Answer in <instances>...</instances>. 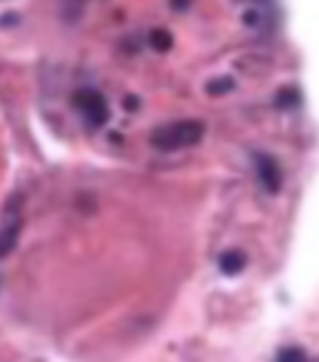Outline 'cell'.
I'll use <instances>...</instances> for the list:
<instances>
[{
    "label": "cell",
    "instance_id": "cell-8",
    "mask_svg": "<svg viewBox=\"0 0 319 362\" xmlns=\"http://www.w3.org/2000/svg\"><path fill=\"white\" fill-rule=\"evenodd\" d=\"M277 362H307V355L299 347H287L277 355Z\"/></svg>",
    "mask_w": 319,
    "mask_h": 362
},
{
    "label": "cell",
    "instance_id": "cell-3",
    "mask_svg": "<svg viewBox=\"0 0 319 362\" xmlns=\"http://www.w3.org/2000/svg\"><path fill=\"white\" fill-rule=\"evenodd\" d=\"M257 171H259V179H262V184L267 187V192L277 194L282 187V171L279 166H277V161H274L272 156H257Z\"/></svg>",
    "mask_w": 319,
    "mask_h": 362
},
{
    "label": "cell",
    "instance_id": "cell-9",
    "mask_svg": "<svg viewBox=\"0 0 319 362\" xmlns=\"http://www.w3.org/2000/svg\"><path fill=\"white\" fill-rule=\"evenodd\" d=\"M217 81H219V83H209V90H211V93H219V90L224 93V90L231 88V81H229V78H217Z\"/></svg>",
    "mask_w": 319,
    "mask_h": 362
},
{
    "label": "cell",
    "instance_id": "cell-2",
    "mask_svg": "<svg viewBox=\"0 0 319 362\" xmlns=\"http://www.w3.org/2000/svg\"><path fill=\"white\" fill-rule=\"evenodd\" d=\"M73 106H76V111H78L91 126H103L111 116L106 98H103L101 93H98V90H93V88L78 90V93L73 96Z\"/></svg>",
    "mask_w": 319,
    "mask_h": 362
},
{
    "label": "cell",
    "instance_id": "cell-4",
    "mask_svg": "<svg viewBox=\"0 0 319 362\" xmlns=\"http://www.w3.org/2000/svg\"><path fill=\"white\" fill-rule=\"evenodd\" d=\"M244 264H246V257L239 249H229V252L222 255V259H219V267H222L224 274H239L244 269Z\"/></svg>",
    "mask_w": 319,
    "mask_h": 362
},
{
    "label": "cell",
    "instance_id": "cell-7",
    "mask_svg": "<svg viewBox=\"0 0 319 362\" xmlns=\"http://www.w3.org/2000/svg\"><path fill=\"white\" fill-rule=\"evenodd\" d=\"M296 103H299V93H296V88H284L277 96V106L279 108H294Z\"/></svg>",
    "mask_w": 319,
    "mask_h": 362
},
{
    "label": "cell",
    "instance_id": "cell-6",
    "mask_svg": "<svg viewBox=\"0 0 319 362\" xmlns=\"http://www.w3.org/2000/svg\"><path fill=\"white\" fill-rule=\"evenodd\" d=\"M171 33L169 30H159L156 28L154 33H151V45H154L156 51H169L171 48Z\"/></svg>",
    "mask_w": 319,
    "mask_h": 362
},
{
    "label": "cell",
    "instance_id": "cell-1",
    "mask_svg": "<svg viewBox=\"0 0 319 362\" xmlns=\"http://www.w3.org/2000/svg\"><path fill=\"white\" fill-rule=\"evenodd\" d=\"M201 136H204V124L199 121H174L151 134V146L159 151H179L199 144Z\"/></svg>",
    "mask_w": 319,
    "mask_h": 362
},
{
    "label": "cell",
    "instance_id": "cell-5",
    "mask_svg": "<svg viewBox=\"0 0 319 362\" xmlns=\"http://www.w3.org/2000/svg\"><path fill=\"white\" fill-rule=\"evenodd\" d=\"M16 237H18V224H11L6 229H0V257H6L13 247H16Z\"/></svg>",
    "mask_w": 319,
    "mask_h": 362
}]
</instances>
